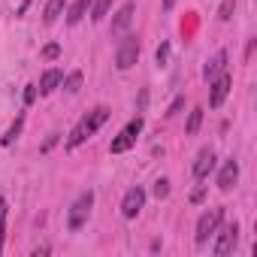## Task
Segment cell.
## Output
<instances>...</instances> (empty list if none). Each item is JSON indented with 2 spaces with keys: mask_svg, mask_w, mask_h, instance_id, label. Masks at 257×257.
Here are the masks:
<instances>
[{
  "mask_svg": "<svg viewBox=\"0 0 257 257\" xmlns=\"http://www.w3.org/2000/svg\"><path fill=\"white\" fill-rule=\"evenodd\" d=\"M106 118H109V109L106 106H97V109H91L88 115H82L79 118V124L70 131V140H67V149H79L88 137H94L100 127L106 124Z\"/></svg>",
  "mask_w": 257,
  "mask_h": 257,
  "instance_id": "1",
  "label": "cell"
},
{
  "mask_svg": "<svg viewBox=\"0 0 257 257\" xmlns=\"http://www.w3.org/2000/svg\"><path fill=\"white\" fill-rule=\"evenodd\" d=\"M143 134V118L137 115L134 121H127V127H124V131L112 140V146H109V152L112 155H124L127 149H134V143H137V137Z\"/></svg>",
  "mask_w": 257,
  "mask_h": 257,
  "instance_id": "2",
  "label": "cell"
},
{
  "mask_svg": "<svg viewBox=\"0 0 257 257\" xmlns=\"http://www.w3.org/2000/svg\"><path fill=\"white\" fill-rule=\"evenodd\" d=\"M91 206H94V194H91V191L79 194V200L70 206V215H67V227H70V230H79V227L88 221V215H91Z\"/></svg>",
  "mask_w": 257,
  "mask_h": 257,
  "instance_id": "3",
  "label": "cell"
},
{
  "mask_svg": "<svg viewBox=\"0 0 257 257\" xmlns=\"http://www.w3.org/2000/svg\"><path fill=\"white\" fill-rule=\"evenodd\" d=\"M221 221H224V209H209V212H203L200 221H197V242L206 245V242L215 236V230L221 227Z\"/></svg>",
  "mask_w": 257,
  "mask_h": 257,
  "instance_id": "4",
  "label": "cell"
},
{
  "mask_svg": "<svg viewBox=\"0 0 257 257\" xmlns=\"http://www.w3.org/2000/svg\"><path fill=\"white\" fill-rule=\"evenodd\" d=\"M137 58H140V40L131 34V37L121 40V46H118V52H115V67H118V70H131V67L137 64Z\"/></svg>",
  "mask_w": 257,
  "mask_h": 257,
  "instance_id": "5",
  "label": "cell"
},
{
  "mask_svg": "<svg viewBox=\"0 0 257 257\" xmlns=\"http://www.w3.org/2000/svg\"><path fill=\"white\" fill-rule=\"evenodd\" d=\"M218 233V239H215V254L218 257H224V254H230L233 248H236V242H239V224L233 221V224H227V227H221V230H215Z\"/></svg>",
  "mask_w": 257,
  "mask_h": 257,
  "instance_id": "6",
  "label": "cell"
},
{
  "mask_svg": "<svg viewBox=\"0 0 257 257\" xmlns=\"http://www.w3.org/2000/svg\"><path fill=\"white\" fill-rule=\"evenodd\" d=\"M230 85H233V76H230L227 70H224V73H218V76L212 79V91H209V106H212V109H218V106L227 100Z\"/></svg>",
  "mask_w": 257,
  "mask_h": 257,
  "instance_id": "7",
  "label": "cell"
},
{
  "mask_svg": "<svg viewBox=\"0 0 257 257\" xmlns=\"http://www.w3.org/2000/svg\"><path fill=\"white\" fill-rule=\"evenodd\" d=\"M143 206H146V191L143 188H131L124 194V200H121V215L124 218H137L143 212Z\"/></svg>",
  "mask_w": 257,
  "mask_h": 257,
  "instance_id": "8",
  "label": "cell"
},
{
  "mask_svg": "<svg viewBox=\"0 0 257 257\" xmlns=\"http://www.w3.org/2000/svg\"><path fill=\"white\" fill-rule=\"evenodd\" d=\"M134 13H137V4H134V0H127V4L115 13V19H112V37L127 34V28H131V22H134Z\"/></svg>",
  "mask_w": 257,
  "mask_h": 257,
  "instance_id": "9",
  "label": "cell"
},
{
  "mask_svg": "<svg viewBox=\"0 0 257 257\" xmlns=\"http://www.w3.org/2000/svg\"><path fill=\"white\" fill-rule=\"evenodd\" d=\"M215 170V152L212 149H203L194 161V179H206L209 173Z\"/></svg>",
  "mask_w": 257,
  "mask_h": 257,
  "instance_id": "10",
  "label": "cell"
},
{
  "mask_svg": "<svg viewBox=\"0 0 257 257\" xmlns=\"http://www.w3.org/2000/svg\"><path fill=\"white\" fill-rule=\"evenodd\" d=\"M236 179H239V164H236V161H227V164L221 167V173H218V188H221V191H230V188L236 185Z\"/></svg>",
  "mask_w": 257,
  "mask_h": 257,
  "instance_id": "11",
  "label": "cell"
},
{
  "mask_svg": "<svg viewBox=\"0 0 257 257\" xmlns=\"http://www.w3.org/2000/svg\"><path fill=\"white\" fill-rule=\"evenodd\" d=\"M224 70H227V52L221 49V52H218V55H215V58H212V61H209L206 67H203V76H206V79L212 82V79H215L218 73H224Z\"/></svg>",
  "mask_w": 257,
  "mask_h": 257,
  "instance_id": "12",
  "label": "cell"
},
{
  "mask_svg": "<svg viewBox=\"0 0 257 257\" xmlns=\"http://www.w3.org/2000/svg\"><path fill=\"white\" fill-rule=\"evenodd\" d=\"M61 82H64V73H61V70H46V73H43V79H40V94H43V97H46V94H52Z\"/></svg>",
  "mask_w": 257,
  "mask_h": 257,
  "instance_id": "13",
  "label": "cell"
},
{
  "mask_svg": "<svg viewBox=\"0 0 257 257\" xmlns=\"http://www.w3.org/2000/svg\"><path fill=\"white\" fill-rule=\"evenodd\" d=\"M88 10H91V0H76V4L70 7V13H67V25H79Z\"/></svg>",
  "mask_w": 257,
  "mask_h": 257,
  "instance_id": "14",
  "label": "cell"
},
{
  "mask_svg": "<svg viewBox=\"0 0 257 257\" xmlns=\"http://www.w3.org/2000/svg\"><path fill=\"white\" fill-rule=\"evenodd\" d=\"M22 127H25V115H19V118L10 124V131L0 137V146H13V143L19 140V134H22Z\"/></svg>",
  "mask_w": 257,
  "mask_h": 257,
  "instance_id": "15",
  "label": "cell"
},
{
  "mask_svg": "<svg viewBox=\"0 0 257 257\" xmlns=\"http://www.w3.org/2000/svg\"><path fill=\"white\" fill-rule=\"evenodd\" d=\"M61 13H64V0H49V4H46V13H43V22H46V25H55V22L61 19Z\"/></svg>",
  "mask_w": 257,
  "mask_h": 257,
  "instance_id": "16",
  "label": "cell"
},
{
  "mask_svg": "<svg viewBox=\"0 0 257 257\" xmlns=\"http://www.w3.org/2000/svg\"><path fill=\"white\" fill-rule=\"evenodd\" d=\"M64 88H67V94H76V91L82 88V73H79V70H73V73L64 79Z\"/></svg>",
  "mask_w": 257,
  "mask_h": 257,
  "instance_id": "17",
  "label": "cell"
},
{
  "mask_svg": "<svg viewBox=\"0 0 257 257\" xmlns=\"http://www.w3.org/2000/svg\"><path fill=\"white\" fill-rule=\"evenodd\" d=\"M109 7H112V0H97L94 10H91V19H94V22H103L106 13H109Z\"/></svg>",
  "mask_w": 257,
  "mask_h": 257,
  "instance_id": "18",
  "label": "cell"
},
{
  "mask_svg": "<svg viewBox=\"0 0 257 257\" xmlns=\"http://www.w3.org/2000/svg\"><path fill=\"white\" fill-rule=\"evenodd\" d=\"M200 121H203V109H194L191 118H188V137H194L200 131Z\"/></svg>",
  "mask_w": 257,
  "mask_h": 257,
  "instance_id": "19",
  "label": "cell"
},
{
  "mask_svg": "<svg viewBox=\"0 0 257 257\" xmlns=\"http://www.w3.org/2000/svg\"><path fill=\"white\" fill-rule=\"evenodd\" d=\"M233 10H236V0H224L221 10H218V19H221V22H230V19H233Z\"/></svg>",
  "mask_w": 257,
  "mask_h": 257,
  "instance_id": "20",
  "label": "cell"
},
{
  "mask_svg": "<svg viewBox=\"0 0 257 257\" xmlns=\"http://www.w3.org/2000/svg\"><path fill=\"white\" fill-rule=\"evenodd\" d=\"M167 58H170V43H161V46H158V52H155V61L164 67V64H167Z\"/></svg>",
  "mask_w": 257,
  "mask_h": 257,
  "instance_id": "21",
  "label": "cell"
},
{
  "mask_svg": "<svg viewBox=\"0 0 257 257\" xmlns=\"http://www.w3.org/2000/svg\"><path fill=\"white\" fill-rule=\"evenodd\" d=\"M167 194H170V182H167V179H158V182H155V197L164 200Z\"/></svg>",
  "mask_w": 257,
  "mask_h": 257,
  "instance_id": "22",
  "label": "cell"
},
{
  "mask_svg": "<svg viewBox=\"0 0 257 257\" xmlns=\"http://www.w3.org/2000/svg\"><path fill=\"white\" fill-rule=\"evenodd\" d=\"M58 55H61V46H58V43H49V46L43 49V58H49V61H55Z\"/></svg>",
  "mask_w": 257,
  "mask_h": 257,
  "instance_id": "23",
  "label": "cell"
},
{
  "mask_svg": "<svg viewBox=\"0 0 257 257\" xmlns=\"http://www.w3.org/2000/svg\"><path fill=\"white\" fill-rule=\"evenodd\" d=\"M4 236H7V209L0 212V251H4Z\"/></svg>",
  "mask_w": 257,
  "mask_h": 257,
  "instance_id": "24",
  "label": "cell"
},
{
  "mask_svg": "<svg viewBox=\"0 0 257 257\" xmlns=\"http://www.w3.org/2000/svg\"><path fill=\"white\" fill-rule=\"evenodd\" d=\"M34 100H37V88L28 85V88H25V103H34Z\"/></svg>",
  "mask_w": 257,
  "mask_h": 257,
  "instance_id": "25",
  "label": "cell"
},
{
  "mask_svg": "<svg viewBox=\"0 0 257 257\" xmlns=\"http://www.w3.org/2000/svg\"><path fill=\"white\" fill-rule=\"evenodd\" d=\"M182 106H185V97H179V100H176V103H173V106H170V112H167V115H176V112H179V109H182Z\"/></svg>",
  "mask_w": 257,
  "mask_h": 257,
  "instance_id": "26",
  "label": "cell"
},
{
  "mask_svg": "<svg viewBox=\"0 0 257 257\" xmlns=\"http://www.w3.org/2000/svg\"><path fill=\"white\" fill-rule=\"evenodd\" d=\"M203 194H206V191H203V188H197V191L191 194V200H194V203H200V200H203Z\"/></svg>",
  "mask_w": 257,
  "mask_h": 257,
  "instance_id": "27",
  "label": "cell"
},
{
  "mask_svg": "<svg viewBox=\"0 0 257 257\" xmlns=\"http://www.w3.org/2000/svg\"><path fill=\"white\" fill-rule=\"evenodd\" d=\"M146 103H149V94H146V91H143V94H140V112H143V109H146Z\"/></svg>",
  "mask_w": 257,
  "mask_h": 257,
  "instance_id": "28",
  "label": "cell"
},
{
  "mask_svg": "<svg viewBox=\"0 0 257 257\" xmlns=\"http://www.w3.org/2000/svg\"><path fill=\"white\" fill-rule=\"evenodd\" d=\"M176 7V0H164V10H173Z\"/></svg>",
  "mask_w": 257,
  "mask_h": 257,
  "instance_id": "29",
  "label": "cell"
},
{
  "mask_svg": "<svg viewBox=\"0 0 257 257\" xmlns=\"http://www.w3.org/2000/svg\"><path fill=\"white\" fill-rule=\"evenodd\" d=\"M4 209H7V203H4V197H0V212H4Z\"/></svg>",
  "mask_w": 257,
  "mask_h": 257,
  "instance_id": "30",
  "label": "cell"
}]
</instances>
